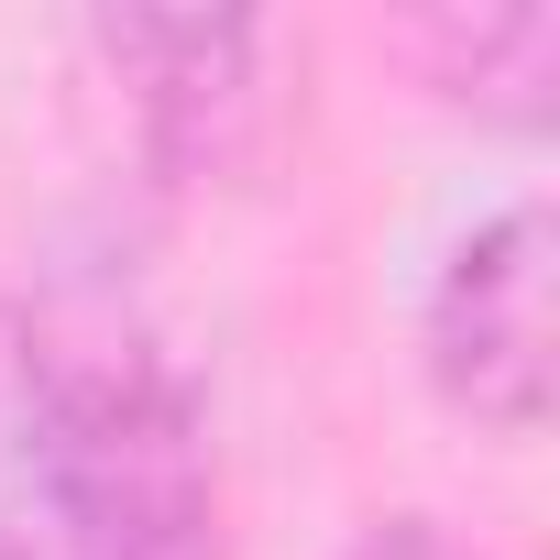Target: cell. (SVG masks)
<instances>
[{"label":"cell","mask_w":560,"mask_h":560,"mask_svg":"<svg viewBox=\"0 0 560 560\" xmlns=\"http://www.w3.org/2000/svg\"><path fill=\"white\" fill-rule=\"evenodd\" d=\"M23 319V385L78 560H231L220 440L165 330L110 275H56Z\"/></svg>","instance_id":"obj_1"},{"label":"cell","mask_w":560,"mask_h":560,"mask_svg":"<svg viewBox=\"0 0 560 560\" xmlns=\"http://www.w3.org/2000/svg\"><path fill=\"white\" fill-rule=\"evenodd\" d=\"M549 198H505L483 209L440 275H429V308H418V363L451 396V418L494 429V440H538L549 429Z\"/></svg>","instance_id":"obj_2"},{"label":"cell","mask_w":560,"mask_h":560,"mask_svg":"<svg viewBox=\"0 0 560 560\" xmlns=\"http://www.w3.org/2000/svg\"><path fill=\"white\" fill-rule=\"evenodd\" d=\"M100 56L121 67L132 121H143L165 176H231L275 132V89H264L275 34L264 23H231V12H110Z\"/></svg>","instance_id":"obj_3"},{"label":"cell","mask_w":560,"mask_h":560,"mask_svg":"<svg viewBox=\"0 0 560 560\" xmlns=\"http://www.w3.org/2000/svg\"><path fill=\"white\" fill-rule=\"evenodd\" d=\"M407 56L472 121L538 132L560 110V12H538V0H505V12H429V23H407Z\"/></svg>","instance_id":"obj_4"},{"label":"cell","mask_w":560,"mask_h":560,"mask_svg":"<svg viewBox=\"0 0 560 560\" xmlns=\"http://www.w3.org/2000/svg\"><path fill=\"white\" fill-rule=\"evenodd\" d=\"M0 560H78L56 472H45V429H34V385H23V319L0 308Z\"/></svg>","instance_id":"obj_5"},{"label":"cell","mask_w":560,"mask_h":560,"mask_svg":"<svg viewBox=\"0 0 560 560\" xmlns=\"http://www.w3.org/2000/svg\"><path fill=\"white\" fill-rule=\"evenodd\" d=\"M341 560H483V549H462L440 516H374V527H363Z\"/></svg>","instance_id":"obj_6"}]
</instances>
